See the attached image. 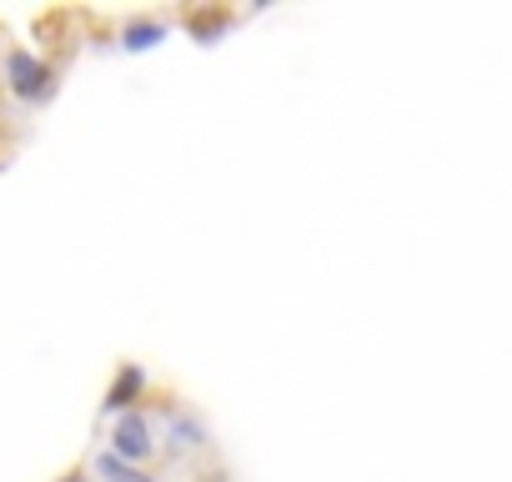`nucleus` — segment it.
Segmentation results:
<instances>
[{
    "mask_svg": "<svg viewBox=\"0 0 512 482\" xmlns=\"http://www.w3.org/2000/svg\"><path fill=\"white\" fill-rule=\"evenodd\" d=\"M0 81H6V91L16 101L46 106L61 91V66H51L46 56H36L26 46H6V56H0Z\"/></svg>",
    "mask_w": 512,
    "mask_h": 482,
    "instance_id": "1",
    "label": "nucleus"
},
{
    "mask_svg": "<svg viewBox=\"0 0 512 482\" xmlns=\"http://www.w3.org/2000/svg\"><path fill=\"white\" fill-rule=\"evenodd\" d=\"M206 447H211V432L196 417V407L166 397L161 402V427H156V452H166L176 462V457H191V452H206Z\"/></svg>",
    "mask_w": 512,
    "mask_h": 482,
    "instance_id": "2",
    "label": "nucleus"
},
{
    "mask_svg": "<svg viewBox=\"0 0 512 482\" xmlns=\"http://www.w3.org/2000/svg\"><path fill=\"white\" fill-rule=\"evenodd\" d=\"M106 452L121 457V462H131V467H146V462L156 457V422H151V412H146V407H131V412L111 417V427H106Z\"/></svg>",
    "mask_w": 512,
    "mask_h": 482,
    "instance_id": "3",
    "label": "nucleus"
},
{
    "mask_svg": "<svg viewBox=\"0 0 512 482\" xmlns=\"http://www.w3.org/2000/svg\"><path fill=\"white\" fill-rule=\"evenodd\" d=\"M146 392H151V372H146L141 362H121V367H116V377H111V387H106L101 417L111 422V417H121V412L141 407V402H146Z\"/></svg>",
    "mask_w": 512,
    "mask_h": 482,
    "instance_id": "4",
    "label": "nucleus"
},
{
    "mask_svg": "<svg viewBox=\"0 0 512 482\" xmlns=\"http://www.w3.org/2000/svg\"><path fill=\"white\" fill-rule=\"evenodd\" d=\"M166 21L161 16H131V21H121V51H151V46H161L166 41Z\"/></svg>",
    "mask_w": 512,
    "mask_h": 482,
    "instance_id": "5",
    "label": "nucleus"
},
{
    "mask_svg": "<svg viewBox=\"0 0 512 482\" xmlns=\"http://www.w3.org/2000/svg\"><path fill=\"white\" fill-rule=\"evenodd\" d=\"M181 21H186V31H191V36H196L201 46H216V41L226 36V26H231L236 16H231V11H186Z\"/></svg>",
    "mask_w": 512,
    "mask_h": 482,
    "instance_id": "6",
    "label": "nucleus"
},
{
    "mask_svg": "<svg viewBox=\"0 0 512 482\" xmlns=\"http://www.w3.org/2000/svg\"><path fill=\"white\" fill-rule=\"evenodd\" d=\"M91 472L101 477V482H156L146 467H131V462H121V457H111L106 447L91 457Z\"/></svg>",
    "mask_w": 512,
    "mask_h": 482,
    "instance_id": "7",
    "label": "nucleus"
},
{
    "mask_svg": "<svg viewBox=\"0 0 512 482\" xmlns=\"http://www.w3.org/2000/svg\"><path fill=\"white\" fill-rule=\"evenodd\" d=\"M56 482H86V472H81V467H71V472H61Z\"/></svg>",
    "mask_w": 512,
    "mask_h": 482,
    "instance_id": "8",
    "label": "nucleus"
}]
</instances>
